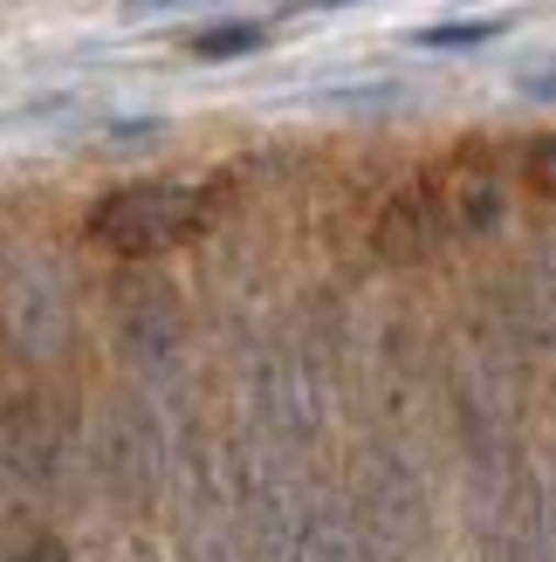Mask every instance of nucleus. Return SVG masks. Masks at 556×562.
Wrapping results in <instances>:
<instances>
[{
  "mask_svg": "<svg viewBox=\"0 0 556 562\" xmlns=\"http://www.w3.org/2000/svg\"><path fill=\"white\" fill-rule=\"evenodd\" d=\"M213 220V192L186 179H152V186H118L103 192L82 220V234L110 255H165V247L192 240Z\"/></svg>",
  "mask_w": 556,
  "mask_h": 562,
  "instance_id": "nucleus-1",
  "label": "nucleus"
},
{
  "mask_svg": "<svg viewBox=\"0 0 556 562\" xmlns=\"http://www.w3.org/2000/svg\"><path fill=\"white\" fill-rule=\"evenodd\" d=\"M262 42H268L262 21H213L200 35H186V48L200 55V63H234V55H255Z\"/></svg>",
  "mask_w": 556,
  "mask_h": 562,
  "instance_id": "nucleus-2",
  "label": "nucleus"
},
{
  "mask_svg": "<svg viewBox=\"0 0 556 562\" xmlns=\"http://www.w3.org/2000/svg\"><path fill=\"white\" fill-rule=\"evenodd\" d=\"M509 27V14H467V21H433V27H412V48H481Z\"/></svg>",
  "mask_w": 556,
  "mask_h": 562,
  "instance_id": "nucleus-3",
  "label": "nucleus"
},
{
  "mask_svg": "<svg viewBox=\"0 0 556 562\" xmlns=\"http://www.w3.org/2000/svg\"><path fill=\"white\" fill-rule=\"evenodd\" d=\"M522 97H530V103H556V55L536 63V69H522Z\"/></svg>",
  "mask_w": 556,
  "mask_h": 562,
  "instance_id": "nucleus-4",
  "label": "nucleus"
},
{
  "mask_svg": "<svg viewBox=\"0 0 556 562\" xmlns=\"http://www.w3.org/2000/svg\"><path fill=\"white\" fill-rule=\"evenodd\" d=\"M530 179H536L543 192H556V137H543V145L530 151Z\"/></svg>",
  "mask_w": 556,
  "mask_h": 562,
  "instance_id": "nucleus-5",
  "label": "nucleus"
},
{
  "mask_svg": "<svg viewBox=\"0 0 556 562\" xmlns=\"http://www.w3.org/2000/svg\"><path fill=\"white\" fill-rule=\"evenodd\" d=\"M330 8H357V0H296V14H330Z\"/></svg>",
  "mask_w": 556,
  "mask_h": 562,
  "instance_id": "nucleus-6",
  "label": "nucleus"
},
{
  "mask_svg": "<svg viewBox=\"0 0 556 562\" xmlns=\"http://www.w3.org/2000/svg\"><path fill=\"white\" fill-rule=\"evenodd\" d=\"M124 8H192V0H124Z\"/></svg>",
  "mask_w": 556,
  "mask_h": 562,
  "instance_id": "nucleus-7",
  "label": "nucleus"
}]
</instances>
